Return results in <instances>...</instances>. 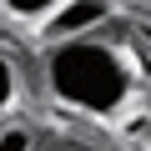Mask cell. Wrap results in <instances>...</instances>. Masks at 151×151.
Listing matches in <instances>:
<instances>
[{"mask_svg":"<svg viewBox=\"0 0 151 151\" xmlns=\"http://www.w3.org/2000/svg\"><path fill=\"white\" fill-rule=\"evenodd\" d=\"M40 76H45V91L65 111L91 116V121L121 116L131 106V91H136V76H131L126 50L116 40H106V35L50 45L45 60H40Z\"/></svg>","mask_w":151,"mask_h":151,"instance_id":"1","label":"cell"},{"mask_svg":"<svg viewBox=\"0 0 151 151\" xmlns=\"http://www.w3.org/2000/svg\"><path fill=\"white\" fill-rule=\"evenodd\" d=\"M40 141H35V131L25 126V121H0V151H35Z\"/></svg>","mask_w":151,"mask_h":151,"instance_id":"5","label":"cell"},{"mask_svg":"<svg viewBox=\"0 0 151 151\" xmlns=\"http://www.w3.org/2000/svg\"><path fill=\"white\" fill-rule=\"evenodd\" d=\"M116 0H65V5L40 25V40L45 50L50 45H65V40H86V35H101V25L111 20Z\"/></svg>","mask_w":151,"mask_h":151,"instance_id":"2","label":"cell"},{"mask_svg":"<svg viewBox=\"0 0 151 151\" xmlns=\"http://www.w3.org/2000/svg\"><path fill=\"white\" fill-rule=\"evenodd\" d=\"M141 5H151V0H141Z\"/></svg>","mask_w":151,"mask_h":151,"instance_id":"7","label":"cell"},{"mask_svg":"<svg viewBox=\"0 0 151 151\" xmlns=\"http://www.w3.org/2000/svg\"><path fill=\"white\" fill-rule=\"evenodd\" d=\"M35 151H81V146H65V141H40Z\"/></svg>","mask_w":151,"mask_h":151,"instance_id":"6","label":"cell"},{"mask_svg":"<svg viewBox=\"0 0 151 151\" xmlns=\"http://www.w3.org/2000/svg\"><path fill=\"white\" fill-rule=\"evenodd\" d=\"M60 5H65V0H0V15L25 20V25H45Z\"/></svg>","mask_w":151,"mask_h":151,"instance_id":"3","label":"cell"},{"mask_svg":"<svg viewBox=\"0 0 151 151\" xmlns=\"http://www.w3.org/2000/svg\"><path fill=\"white\" fill-rule=\"evenodd\" d=\"M20 101V65H15V55L0 45V121L10 116V106Z\"/></svg>","mask_w":151,"mask_h":151,"instance_id":"4","label":"cell"}]
</instances>
